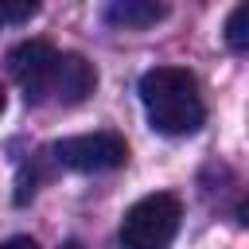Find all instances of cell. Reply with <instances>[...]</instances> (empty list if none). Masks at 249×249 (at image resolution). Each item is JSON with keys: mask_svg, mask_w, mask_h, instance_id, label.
<instances>
[{"mask_svg": "<svg viewBox=\"0 0 249 249\" xmlns=\"http://www.w3.org/2000/svg\"><path fill=\"white\" fill-rule=\"evenodd\" d=\"M140 105L156 132L163 136H191L206 121L198 78L183 66H156L140 78Z\"/></svg>", "mask_w": 249, "mask_h": 249, "instance_id": "cell-1", "label": "cell"}, {"mask_svg": "<svg viewBox=\"0 0 249 249\" xmlns=\"http://www.w3.org/2000/svg\"><path fill=\"white\" fill-rule=\"evenodd\" d=\"M183 222V202L167 191L144 195L121 218V249H171Z\"/></svg>", "mask_w": 249, "mask_h": 249, "instance_id": "cell-2", "label": "cell"}, {"mask_svg": "<svg viewBox=\"0 0 249 249\" xmlns=\"http://www.w3.org/2000/svg\"><path fill=\"white\" fill-rule=\"evenodd\" d=\"M54 163L82 171V175H101V171H117L128 163V144L117 132H82V136H66L51 148Z\"/></svg>", "mask_w": 249, "mask_h": 249, "instance_id": "cell-3", "label": "cell"}, {"mask_svg": "<svg viewBox=\"0 0 249 249\" xmlns=\"http://www.w3.org/2000/svg\"><path fill=\"white\" fill-rule=\"evenodd\" d=\"M58 62L62 51H54L43 39H23L8 51V74L16 78V86L23 89L27 101H47L54 97V82H58Z\"/></svg>", "mask_w": 249, "mask_h": 249, "instance_id": "cell-4", "label": "cell"}, {"mask_svg": "<svg viewBox=\"0 0 249 249\" xmlns=\"http://www.w3.org/2000/svg\"><path fill=\"white\" fill-rule=\"evenodd\" d=\"M93 86H97V70L82 54L66 51L62 62H58V82H54V97L51 101H58V105H82L93 93Z\"/></svg>", "mask_w": 249, "mask_h": 249, "instance_id": "cell-5", "label": "cell"}, {"mask_svg": "<svg viewBox=\"0 0 249 249\" xmlns=\"http://www.w3.org/2000/svg\"><path fill=\"white\" fill-rule=\"evenodd\" d=\"M163 16H167V8L156 4V0H113V4L105 8V19H109L113 27H128V31L152 27V23H160Z\"/></svg>", "mask_w": 249, "mask_h": 249, "instance_id": "cell-6", "label": "cell"}, {"mask_svg": "<svg viewBox=\"0 0 249 249\" xmlns=\"http://www.w3.org/2000/svg\"><path fill=\"white\" fill-rule=\"evenodd\" d=\"M226 43H230V51H245L249 47V8L245 4H237L233 12H230V19H226Z\"/></svg>", "mask_w": 249, "mask_h": 249, "instance_id": "cell-7", "label": "cell"}, {"mask_svg": "<svg viewBox=\"0 0 249 249\" xmlns=\"http://www.w3.org/2000/svg\"><path fill=\"white\" fill-rule=\"evenodd\" d=\"M35 12H39V4H35V0H19V4L0 0V27H4V23H27Z\"/></svg>", "mask_w": 249, "mask_h": 249, "instance_id": "cell-8", "label": "cell"}, {"mask_svg": "<svg viewBox=\"0 0 249 249\" xmlns=\"http://www.w3.org/2000/svg\"><path fill=\"white\" fill-rule=\"evenodd\" d=\"M0 249H39L31 237H8V241H0Z\"/></svg>", "mask_w": 249, "mask_h": 249, "instance_id": "cell-9", "label": "cell"}, {"mask_svg": "<svg viewBox=\"0 0 249 249\" xmlns=\"http://www.w3.org/2000/svg\"><path fill=\"white\" fill-rule=\"evenodd\" d=\"M4 109H8V93H4V86H0V117H4Z\"/></svg>", "mask_w": 249, "mask_h": 249, "instance_id": "cell-10", "label": "cell"}]
</instances>
